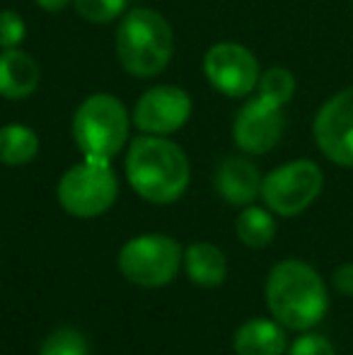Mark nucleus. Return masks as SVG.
<instances>
[{"label":"nucleus","mask_w":353,"mask_h":355,"mask_svg":"<svg viewBox=\"0 0 353 355\" xmlns=\"http://www.w3.org/2000/svg\"><path fill=\"white\" fill-rule=\"evenodd\" d=\"M266 304L278 324L293 331H307L325 319L329 293L310 263L286 259L266 278Z\"/></svg>","instance_id":"nucleus-1"},{"label":"nucleus","mask_w":353,"mask_h":355,"mask_svg":"<svg viewBox=\"0 0 353 355\" xmlns=\"http://www.w3.org/2000/svg\"><path fill=\"white\" fill-rule=\"evenodd\" d=\"M126 177L133 191L150 203H175L191 179L189 159L177 143L165 138H136L126 155Z\"/></svg>","instance_id":"nucleus-2"},{"label":"nucleus","mask_w":353,"mask_h":355,"mask_svg":"<svg viewBox=\"0 0 353 355\" xmlns=\"http://www.w3.org/2000/svg\"><path fill=\"white\" fill-rule=\"evenodd\" d=\"M175 51V34L160 12L136 8L117 29V56L126 73L153 78L167 68Z\"/></svg>","instance_id":"nucleus-3"},{"label":"nucleus","mask_w":353,"mask_h":355,"mask_svg":"<svg viewBox=\"0 0 353 355\" xmlns=\"http://www.w3.org/2000/svg\"><path fill=\"white\" fill-rule=\"evenodd\" d=\"M76 138L85 159L109 162L128 138V114L112 94H92L78 107L73 119Z\"/></svg>","instance_id":"nucleus-4"},{"label":"nucleus","mask_w":353,"mask_h":355,"mask_svg":"<svg viewBox=\"0 0 353 355\" xmlns=\"http://www.w3.org/2000/svg\"><path fill=\"white\" fill-rule=\"evenodd\" d=\"M184 252L167 234H141L128 239L119 252V271L141 288H165L177 276Z\"/></svg>","instance_id":"nucleus-5"},{"label":"nucleus","mask_w":353,"mask_h":355,"mask_svg":"<svg viewBox=\"0 0 353 355\" xmlns=\"http://www.w3.org/2000/svg\"><path fill=\"white\" fill-rule=\"evenodd\" d=\"M119 196L117 174L109 162L85 159L71 167L58 182V201L76 218H97L114 206Z\"/></svg>","instance_id":"nucleus-6"},{"label":"nucleus","mask_w":353,"mask_h":355,"mask_svg":"<svg viewBox=\"0 0 353 355\" xmlns=\"http://www.w3.org/2000/svg\"><path fill=\"white\" fill-rule=\"evenodd\" d=\"M322 169L312 159H295L273 169L261 182V198L273 213L293 218L317 201L322 193Z\"/></svg>","instance_id":"nucleus-7"},{"label":"nucleus","mask_w":353,"mask_h":355,"mask_svg":"<svg viewBox=\"0 0 353 355\" xmlns=\"http://www.w3.org/2000/svg\"><path fill=\"white\" fill-rule=\"evenodd\" d=\"M203 73L218 92L227 97H247L259 83V63L250 49L240 44H216L203 56Z\"/></svg>","instance_id":"nucleus-8"},{"label":"nucleus","mask_w":353,"mask_h":355,"mask_svg":"<svg viewBox=\"0 0 353 355\" xmlns=\"http://www.w3.org/2000/svg\"><path fill=\"white\" fill-rule=\"evenodd\" d=\"M315 141L341 167H353V87L341 89L315 116Z\"/></svg>","instance_id":"nucleus-9"},{"label":"nucleus","mask_w":353,"mask_h":355,"mask_svg":"<svg viewBox=\"0 0 353 355\" xmlns=\"http://www.w3.org/2000/svg\"><path fill=\"white\" fill-rule=\"evenodd\" d=\"M191 116V97L175 85H157L138 99L133 109V123L143 133L167 136L175 133Z\"/></svg>","instance_id":"nucleus-10"},{"label":"nucleus","mask_w":353,"mask_h":355,"mask_svg":"<svg viewBox=\"0 0 353 355\" xmlns=\"http://www.w3.org/2000/svg\"><path fill=\"white\" fill-rule=\"evenodd\" d=\"M283 112L281 107L264 102L261 97L250 99L245 107L237 112L232 136L240 150L250 155H264L273 150L283 136Z\"/></svg>","instance_id":"nucleus-11"},{"label":"nucleus","mask_w":353,"mask_h":355,"mask_svg":"<svg viewBox=\"0 0 353 355\" xmlns=\"http://www.w3.org/2000/svg\"><path fill=\"white\" fill-rule=\"evenodd\" d=\"M259 169L245 157H227L218 167L216 189L227 203L232 206H250L261 193Z\"/></svg>","instance_id":"nucleus-12"},{"label":"nucleus","mask_w":353,"mask_h":355,"mask_svg":"<svg viewBox=\"0 0 353 355\" xmlns=\"http://www.w3.org/2000/svg\"><path fill=\"white\" fill-rule=\"evenodd\" d=\"M237 355H286L288 336L286 327L276 319L257 317L245 322L235 334Z\"/></svg>","instance_id":"nucleus-13"},{"label":"nucleus","mask_w":353,"mask_h":355,"mask_svg":"<svg viewBox=\"0 0 353 355\" xmlns=\"http://www.w3.org/2000/svg\"><path fill=\"white\" fill-rule=\"evenodd\" d=\"M39 85V66L29 53L5 49L0 53V94L5 99H27Z\"/></svg>","instance_id":"nucleus-14"},{"label":"nucleus","mask_w":353,"mask_h":355,"mask_svg":"<svg viewBox=\"0 0 353 355\" xmlns=\"http://www.w3.org/2000/svg\"><path fill=\"white\" fill-rule=\"evenodd\" d=\"M182 266L198 288H218L227 278V259L216 244L196 242L184 252Z\"/></svg>","instance_id":"nucleus-15"},{"label":"nucleus","mask_w":353,"mask_h":355,"mask_svg":"<svg viewBox=\"0 0 353 355\" xmlns=\"http://www.w3.org/2000/svg\"><path fill=\"white\" fill-rule=\"evenodd\" d=\"M39 138L32 128L19 126V123H8L0 128V162L8 167H19L37 157Z\"/></svg>","instance_id":"nucleus-16"},{"label":"nucleus","mask_w":353,"mask_h":355,"mask_svg":"<svg viewBox=\"0 0 353 355\" xmlns=\"http://www.w3.org/2000/svg\"><path fill=\"white\" fill-rule=\"evenodd\" d=\"M237 237H240L242 244L252 249H261L266 244H271V239L276 237V223L268 215L264 208H245L240 215H237Z\"/></svg>","instance_id":"nucleus-17"},{"label":"nucleus","mask_w":353,"mask_h":355,"mask_svg":"<svg viewBox=\"0 0 353 355\" xmlns=\"http://www.w3.org/2000/svg\"><path fill=\"white\" fill-rule=\"evenodd\" d=\"M259 97L273 107H283L291 102L293 92H295V78L286 68H268L264 75H259Z\"/></svg>","instance_id":"nucleus-18"},{"label":"nucleus","mask_w":353,"mask_h":355,"mask_svg":"<svg viewBox=\"0 0 353 355\" xmlns=\"http://www.w3.org/2000/svg\"><path fill=\"white\" fill-rule=\"evenodd\" d=\"M39 355H89V343L83 331L63 327L44 338Z\"/></svg>","instance_id":"nucleus-19"},{"label":"nucleus","mask_w":353,"mask_h":355,"mask_svg":"<svg viewBox=\"0 0 353 355\" xmlns=\"http://www.w3.org/2000/svg\"><path fill=\"white\" fill-rule=\"evenodd\" d=\"M83 19L92 24H107L126 10V0H73Z\"/></svg>","instance_id":"nucleus-20"},{"label":"nucleus","mask_w":353,"mask_h":355,"mask_svg":"<svg viewBox=\"0 0 353 355\" xmlns=\"http://www.w3.org/2000/svg\"><path fill=\"white\" fill-rule=\"evenodd\" d=\"M24 34L27 29H24L22 17L12 10H3L0 12V49H17Z\"/></svg>","instance_id":"nucleus-21"},{"label":"nucleus","mask_w":353,"mask_h":355,"mask_svg":"<svg viewBox=\"0 0 353 355\" xmlns=\"http://www.w3.org/2000/svg\"><path fill=\"white\" fill-rule=\"evenodd\" d=\"M288 355H336V351L320 334H305L298 341H293V346L288 348Z\"/></svg>","instance_id":"nucleus-22"},{"label":"nucleus","mask_w":353,"mask_h":355,"mask_svg":"<svg viewBox=\"0 0 353 355\" xmlns=\"http://www.w3.org/2000/svg\"><path fill=\"white\" fill-rule=\"evenodd\" d=\"M332 283L341 295H353V263H341L334 273H332Z\"/></svg>","instance_id":"nucleus-23"},{"label":"nucleus","mask_w":353,"mask_h":355,"mask_svg":"<svg viewBox=\"0 0 353 355\" xmlns=\"http://www.w3.org/2000/svg\"><path fill=\"white\" fill-rule=\"evenodd\" d=\"M37 3H39V8L49 10V12H58V10L66 8L71 0H37Z\"/></svg>","instance_id":"nucleus-24"},{"label":"nucleus","mask_w":353,"mask_h":355,"mask_svg":"<svg viewBox=\"0 0 353 355\" xmlns=\"http://www.w3.org/2000/svg\"><path fill=\"white\" fill-rule=\"evenodd\" d=\"M351 3H353V0H351Z\"/></svg>","instance_id":"nucleus-25"}]
</instances>
